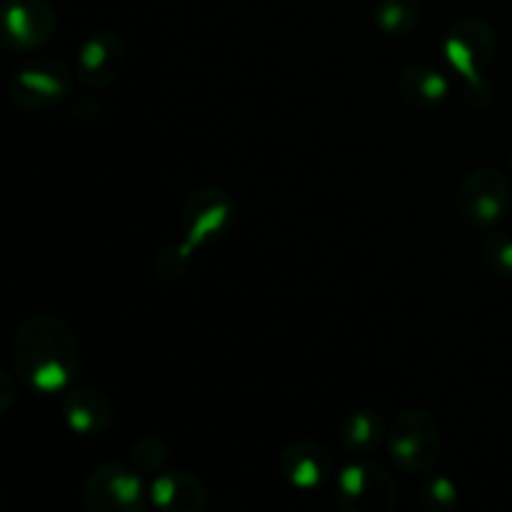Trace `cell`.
I'll return each instance as SVG.
<instances>
[{
    "label": "cell",
    "mask_w": 512,
    "mask_h": 512,
    "mask_svg": "<svg viewBox=\"0 0 512 512\" xmlns=\"http://www.w3.org/2000/svg\"><path fill=\"white\" fill-rule=\"evenodd\" d=\"M10 360L20 383L38 395H63L80 373V345L68 323L33 313L18 325Z\"/></svg>",
    "instance_id": "obj_1"
},
{
    "label": "cell",
    "mask_w": 512,
    "mask_h": 512,
    "mask_svg": "<svg viewBox=\"0 0 512 512\" xmlns=\"http://www.w3.org/2000/svg\"><path fill=\"white\" fill-rule=\"evenodd\" d=\"M498 48L495 28L485 18L468 15L455 20L443 38V53L450 68L463 78L465 95L475 105H485L490 98V83L485 80V68Z\"/></svg>",
    "instance_id": "obj_2"
},
{
    "label": "cell",
    "mask_w": 512,
    "mask_h": 512,
    "mask_svg": "<svg viewBox=\"0 0 512 512\" xmlns=\"http://www.w3.org/2000/svg\"><path fill=\"white\" fill-rule=\"evenodd\" d=\"M388 453L400 470L410 475H425L435 468L443 450V433L433 413L423 408H405L390 420Z\"/></svg>",
    "instance_id": "obj_3"
},
{
    "label": "cell",
    "mask_w": 512,
    "mask_h": 512,
    "mask_svg": "<svg viewBox=\"0 0 512 512\" xmlns=\"http://www.w3.org/2000/svg\"><path fill=\"white\" fill-rule=\"evenodd\" d=\"M335 498L348 512H393L400 503L398 480L368 458H353L335 478Z\"/></svg>",
    "instance_id": "obj_4"
},
{
    "label": "cell",
    "mask_w": 512,
    "mask_h": 512,
    "mask_svg": "<svg viewBox=\"0 0 512 512\" xmlns=\"http://www.w3.org/2000/svg\"><path fill=\"white\" fill-rule=\"evenodd\" d=\"M73 93V73L58 58L35 55L10 73L8 95L20 110L43 113Z\"/></svg>",
    "instance_id": "obj_5"
},
{
    "label": "cell",
    "mask_w": 512,
    "mask_h": 512,
    "mask_svg": "<svg viewBox=\"0 0 512 512\" xmlns=\"http://www.w3.org/2000/svg\"><path fill=\"white\" fill-rule=\"evenodd\" d=\"M83 505L90 512H140L150 505V485L135 465L105 463L85 478Z\"/></svg>",
    "instance_id": "obj_6"
},
{
    "label": "cell",
    "mask_w": 512,
    "mask_h": 512,
    "mask_svg": "<svg viewBox=\"0 0 512 512\" xmlns=\"http://www.w3.org/2000/svg\"><path fill=\"white\" fill-rule=\"evenodd\" d=\"M235 218V203L230 193L220 185H203V188L193 190L188 200L180 210V233L185 253L195 255V250L205 248V245L215 243V240L225 238L230 228H233Z\"/></svg>",
    "instance_id": "obj_7"
},
{
    "label": "cell",
    "mask_w": 512,
    "mask_h": 512,
    "mask_svg": "<svg viewBox=\"0 0 512 512\" xmlns=\"http://www.w3.org/2000/svg\"><path fill=\"white\" fill-rule=\"evenodd\" d=\"M455 210L468 228L488 233L495 230L510 210V185L503 173L478 168L465 175L455 193Z\"/></svg>",
    "instance_id": "obj_8"
},
{
    "label": "cell",
    "mask_w": 512,
    "mask_h": 512,
    "mask_svg": "<svg viewBox=\"0 0 512 512\" xmlns=\"http://www.w3.org/2000/svg\"><path fill=\"white\" fill-rule=\"evenodd\" d=\"M58 15L48 0H5L0 8V43L13 53H33L50 43Z\"/></svg>",
    "instance_id": "obj_9"
},
{
    "label": "cell",
    "mask_w": 512,
    "mask_h": 512,
    "mask_svg": "<svg viewBox=\"0 0 512 512\" xmlns=\"http://www.w3.org/2000/svg\"><path fill=\"white\" fill-rule=\"evenodd\" d=\"M75 65H78V78L88 88H108L123 73L125 40L115 30H93L80 40Z\"/></svg>",
    "instance_id": "obj_10"
},
{
    "label": "cell",
    "mask_w": 512,
    "mask_h": 512,
    "mask_svg": "<svg viewBox=\"0 0 512 512\" xmlns=\"http://www.w3.org/2000/svg\"><path fill=\"white\" fill-rule=\"evenodd\" d=\"M280 475L303 493H318L333 475V453L315 440H295L280 453Z\"/></svg>",
    "instance_id": "obj_11"
},
{
    "label": "cell",
    "mask_w": 512,
    "mask_h": 512,
    "mask_svg": "<svg viewBox=\"0 0 512 512\" xmlns=\"http://www.w3.org/2000/svg\"><path fill=\"white\" fill-rule=\"evenodd\" d=\"M60 413L70 433L80 438H98L113 420V403L93 385H73L60 398Z\"/></svg>",
    "instance_id": "obj_12"
},
{
    "label": "cell",
    "mask_w": 512,
    "mask_h": 512,
    "mask_svg": "<svg viewBox=\"0 0 512 512\" xmlns=\"http://www.w3.org/2000/svg\"><path fill=\"white\" fill-rule=\"evenodd\" d=\"M150 505L165 512H203L208 490L190 470H160L150 483Z\"/></svg>",
    "instance_id": "obj_13"
},
{
    "label": "cell",
    "mask_w": 512,
    "mask_h": 512,
    "mask_svg": "<svg viewBox=\"0 0 512 512\" xmlns=\"http://www.w3.org/2000/svg\"><path fill=\"white\" fill-rule=\"evenodd\" d=\"M398 93L410 108L433 110L448 100L450 80L435 65L415 63L398 75Z\"/></svg>",
    "instance_id": "obj_14"
},
{
    "label": "cell",
    "mask_w": 512,
    "mask_h": 512,
    "mask_svg": "<svg viewBox=\"0 0 512 512\" xmlns=\"http://www.w3.org/2000/svg\"><path fill=\"white\" fill-rule=\"evenodd\" d=\"M388 435V425H385L383 415L373 408H358L350 410L343 420H340V445L350 458H368L378 450Z\"/></svg>",
    "instance_id": "obj_15"
},
{
    "label": "cell",
    "mask_w": 512,
    "mask_h": 512,
    "mask_svg": "<svg viewBox=\"0 0 512 512\" xmlns=\"http://www.w3.org/2000/svg\"><path fill=\"white\" fill-rule=\"evenodd\" d=\"M375 25L390 38L410 35L420 23V5L415 0H378L375 3Z\"/></svg>",
    "instance_id": "obj_16"
},
{
    "label": "cell",
    "mask_w": 512,
    "mask_h": 512,
    "mask_svg": "<svg viewBox=\"0 0 512 512\" xmlns=\"http://www.w3.org/2000/svg\"><path fill=\"white\" fill-rule=\"evenodd\" d=\"M418 500L428 512H453L460 505V490L448 475L425 473Z\"/></svg>",
    "instance_id": "obj_17"
},
{
    "label": "cell",
    "mask_w": 512,
    "mask_h": 512,
    "mask_svg": "<svg viewBox=\"0 0 512 512\" xmlns=\"http://www.w3.org/2000/svg\"><path fill=\"white\" fill-rule=\"evenodd\" d=\"M480 258H483L488 273H493L495 278L510 280L512 278V235L498 228L488 230V235L483 238Z\"/></svg>",
    "instance_id": "obj_18"
},
{
    "label": "cell",
    "mask_w": 512,
    "mask_h": 512,
    "mask_svg": "<svg viewBox=\"0 0 512 512\" xmlns=\"http://www.w3.org/2000/svg\"><path fill=\"white\" fill-rule=\"evenodd\" d=\"M130 458H133L135 468L143 470L145 475H153L165 468V463H168L170 458V448L163 438H158V435H145V438H140L138 443L133 445Z\"/></svg>",
    "instance_id": "obj_19"
},
{
    "label": "cell",
    "mask_w": 512,
    "mask_h": 512,
    "mask_svg": "<svg viewBox=\"0 0 512 512\" xmlns=\"http://www.w3.org/2000/svg\"><path fill=\"white\" fill-rule=\"evenodd\" d=\"M190 260H193V255L185 253L183 245H168V248H163L153 258V278L158 280V283H175V280L183 278L185 270L190 268Z\"/></svg>",
    "instance_id": "obj_20"
},
{
    "label": "cell",
    "mask_w": 512,
    "mask_h": 512,
    "mask_svg": "<svg viewBox=\"0 0 512 512\" xmlns=\"http://www.w3.org/2000/svg\"><path fill=\"white\" fill-rule=\"evenodd\" d=\"M510 173H512V148H510Z\"/></svg>",
    "instance_id": "obj_21"
}]
</instances>
